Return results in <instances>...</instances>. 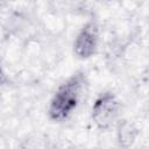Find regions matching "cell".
I'll list each match as a JSON object with an SVG mask.
<instances>
[{
	"instance_id": "cell-5",
	"label": "cell",
	"mask_w": 149,
	"mask_h": 149,
	"mask_svg": "<svg viewBox=\"0 0 149 149\" xmlns=\"http://www.w3.org/2000/svg\"><path fill=\"white\" fill-rule=\"evenodd\" d=\"M7 81V76H6V72L2 68V65L0 64V87Z\"/></svg>"
},
{
	"instance_id": "cell-2",
	"label": "cell",
	"mask_w": 149,
	"mask_h": 149,
	"mask_svg": "<svg viewBox=\"0 0 149 149\" xmlns=\"http://www.w3.org/2000/svg\"><path fill=\"white\" fill-rule=\"evenodd\" d=\"M120 114L121 102L118 95L111 90L99 93L91 107V119L100 130L114 127L120 120Z\"/></svg>"
},
{
	"instance_id": "cell-3",
	"label": "cell",
	"mask_w": 149,
	"mask_h": 149,
	"mask_svg": "<svg viewBox=\"0 0 149 149\" xmlns=\"http://www.w3.org/2000/svg\"><path fill=\"white\" fill-rule=\"evenodd\" d=\"M100 42V29L97 20L91 19L84 23V26L78 30L73 44V55L81 61L88 59L94 56L98 51Z\"/></svg>"
},
{
	"instance_id": "cell-4",
	"label": "cell",
	"mask_w": 149,
	"mask_h": 149,
	"mask_svg": "<svg viewBox=\"0 0 149 149\" xmlns=\"http://www.w3.org/2000/svg\"><path fill=\"white\" fill-rule=\"evenodd\" d=\"M116 126V141L120 148L129 149L139 136V128L129 120H119Z\"/></svg>"
},
{
	"instance_id": "cell-1",
	"label": "cell",
	"mask_w": 149,
	"mask_h": 149,
	"mask_svg": "<svg viewBox=\"0 0 149 149\" xmlns=\"http://www.w3.org/2000/svg\"><path fill=\"white\" fill-rule=\"evenodd\" d=\"M86 85V76L81 70L76 71L59 84L48 104L47 114L49 120L55 123L68 121L81 104Z\"/></svg>"
}]
</instances>
